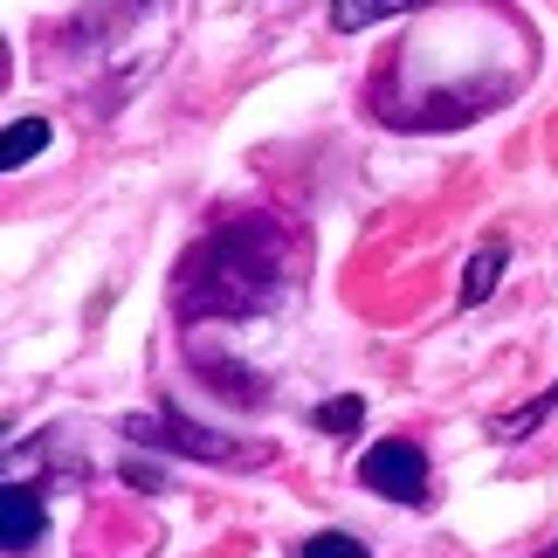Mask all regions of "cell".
Instances as JSON below:
<instances>
[{
    "label": "cell",
    "mask_w": 558,
    "mask_h": 558,
    "mask_svg": "<svg viewBox=\"0 0 558 558\" xmlns=\"http://www.w3.org/2000/svg\"><path fill=\"white\" fill-rule=\"evenodd\" d=\"M283 263H290V248H283V228L276 221H263V214L228 221L180 255L173 311L180 317H255L283 290Z\"/></svg>",
    "instance_id": "obj_1"
},
{
    "label": "cell",
    "mask_w": 558,
    "mask_h": 558,
    "mask_svg": "<svg viewBox=\"0 0 558 558\" xmlns=\"http://www.w3.org/2000/svg\"><path fill=\"white\" fill-rule=\"evenodd\" d=\"M359 421H366V400H359V393H338V400L317 407V427H325V435H352Z\"/></svg>",
    "instance_id": "obj_10"
},
{
    "label": "cell",
    "mask_w": 558,
    "mask_h": 558,
    "mask_svg": "<svg viewBox=\"0 0 558 558\" xmlns=\"http://www.w3.org/2000/svg\"><path fill=\"white\" fill-rule=\"evenodd\" d=\"M186 359H193V366H201V373L214 379V393H221V400H234V407H263V400H269L263 373L234 366V359H221V352H201V345H186Z\"/></svg>",
    "instance_id": "obj_5"
},
{
    "label": "cell",
    "mask_w": 558,
    "mask_h": 558,
    "mask_svg": "<svg viewBox=\"0 0 558 558\" xmlns=\"http://www.w3.org/2000/svg\"><path fill=\"white\" fill-rule=\"evenodd\" d=\"M124 435L145 441V448H173V456L214 462V469H248V462H269V448H263V441H228V435H214V427H193L173 400H166L159 414H132V421H124Z\"/></svg>",
    "instance_id": "obj_2"
},
{
    "label": "cell",
    "mask_w": 558,
    "mask_h": 558,
    "mask_svg": "<svg viewBox=\"0 0 558 558\" xmlns=\"http://www.w3.org/2000/svg\"><path fill=\"white\" fill-rule=\"evenodd\" d=\"M504 255H510L504 242H483V248L462 263V290H456V304H462V311H476L483 296L497 290V276H504Z\"/></svg>",
    "instance_id": "obj_6"
},
{
    "label": "cell",
    "mask_w": 558,
    "mask_h": 558,
    "mask_svg": "<svg viewBox=\"0 0 558 558\" xmlns=\"http://www.w3.org/2000/svg\"><path fill=\"white\" fill-rule=\"evenodd\" d=\"M551 558H558V551H551Z\"/></svg>",
    "instance_id": "obj_13"
},
{
    "label": "cell",
    "mask_w": 558,
    "mask_h": 558,
    "mask_svg": "<svg viewBox=\"0 0 558 558\" xmlns=\"http://www.w3.org/2000/svg\"><path fill=\"white\" fill-rule=\"evenodd\" d=\"M414 0H331V28L338 35H359V28H373V21L386 14H407Z\"/></svg>",
    "instance_id": "obj_7"
},
{
    "label": "cell",
    "mask_w": 558,
    "mask_h": 558,
    "mask_svg": "<svg viewBox=\"0 0 558 558\" xmlns=\"http://www.w3.org/2000/svg\"><path fill=\"white\" fill-rule=\"evenodd\" d=\"M41 145H49V118H14V124H8V145H0V166H8V173H21V166H28Z\"/></svg>",
    "instance_id": "obj_8"
},
{
    "label": "cell",
    "mask_w": 558,
    "mask_h": 558,
    "mask_svg": "<svg viewBox=\"0 0 558 558\" xmlns=\"http://www.w3.org/2000/svg\"><path fill=\"white\" fill-rule=\"evenodd\" d=\"M551 407H558V386H545L538 400H524V407H510V414H497V421H489V435H497V441H518V435H531V427L551 414Z\"/></svg>",
    "instance_id": "obj_9"
},
{
    "label": "cell",
    "mask_w": 558,
    "mask_h": 558,
    "mask_svg": "<svg viewBox=\"0 0 558 558\" xmlns=\"http://www.w3.org/2000/svg\"><path fill=\"white\" fill-rule=\"evenodd\" d=\"M41 531H49L41 489H28V483H8V497H0V551H8V558H28V551L41 545Z\"/></svg>",
    "instance_id": "obj_4"
},
{
    "label": "cell",
    "mask_w": 558,
    "mask_h": 558,
    "mask_svg": "<svg viewBox=\"0 0 558 558\" xmlns=\"http://www.w3.org/2000/svg\"><path fill=\"white\" fill-rule=\"evenodd\" d=\"M124 483H132V489H159V469H145V462H124Z\"/></svg>",
    "instance_id": "obj_12"
},
{
    "label": "cell",
    "mask_w": 558,
    "mask_h": 558,
    "mask_svg": "<svg viewBox=\"0 0 558 558\" xmlns=\"http://www.w3.org/2000/svg\"><path fill=\"white\" fill-rule=\"evenodd\" d=\"M296 558H373V551L359 545L352 531H317V538H304V545H296Z\"/></svg>",
    "instance_id": "obj_11"
},
{
    "label": "cell",
    "mask_w": 558,
    "mask_h": 558,
    "mask_svg": "<svg viewBox=\"0 0 558 558\" xmlns=\"http://www.w3.org/2000/svg\"><path fill=\"white\" fill-rule=\"evenodd\" d=\"M359 476H366V489H379L386 504H427V489H435V476H427V456L421 441H373L366 456H359Z\"/></svg>",
    "instance_id": "obj_3"
}]
</instances>
